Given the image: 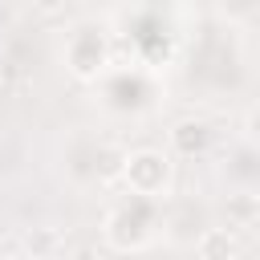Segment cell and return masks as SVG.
Wrapping results in <instances>:
<instances>
[{
    "label": "cell",
    "mask_w": 260,
    "mask_h": 260,
    "mask_svg": "<svg viewBox=\"0 0 260 260\" xmlns=\"http://www.w3.org/2000/svg\"><path fill=\"white\" fill-rule=\"evenodd\" d=\"M223 211H228V223H236V228H252V223H260V195L236 191V195H228Z\"/></svg>",
    "instance_id": "4"
},
{
    "label": "cell",
    "mask_w": 260,
    "mask_h": 260,
    "mask_svg": "<svg viewBox=\"0 0 260 260\" xmlns=\"http://www.w3.org/2000/svg\"><path fill=\"white\" fill-rule=\"evenodd\" d=\"M207 146H211V126H207V122H199V118H183V122L171 126V150H175V154L195 158V154H203Z\"/></svg>",
    "instance_id": "2"
},
{
    "label": "cell",
    "mask_w": 260,
    "mask_h": 260,
    "mask_svg": "<svg viewBox=\"0 0 260 260\" xmlns=\"http://www.w3.org/2000/svg\"><path fill=\"white\" fill-rule=\"evenodd\" d=\"M122 179H126V187H130L134 195L154 199V195H162L167 183H171V158H167L162 150H134V154L126 158V167H122Z\"/></svg>",
    "instance_id": "1"
},
{
    "label": "cell",
    "mask_w": 260,
    "mask_h": 260,
    "mask_svg": "<svg viewBox=\"0 0 260 260\" xmlns=\"http://www.w3.org/2000/svg\"><path fill=\"white\" fill-rule=\"evenodd\" d=\"M24 252H32V256H49V252H57V236H53L49 228H41L37 236L24 240Z\"/></svg>",
    "instance_id": "5"
},
{
    "label": "cell",
    "mask_w": 260,
    "mask_h": 260,
    "mask_svg": "<svg viewBox=\"0 0 260 260\" xmlns=\"http://www.w3.org/2000/svg\"><path fill=\"white\" fill-rule=\"evenodd\" d=\"M244 134H248V142H256V146H260V106H256V110H248V118H244Z\"/></svg>",
    "instance_id": "6"
},
{
    "label": "cell",
    "mask_w": 260,
    "mask_h": 260,
    "mask_svg": "<svg viewBox=\"0 0 260 260\" xmlns=\"http://www.w3.org/2000/svg\"><path fill=\"white\" fill-rule=\"evenodd\" d=\"M195 256L203 260H228V256H240V244L228 228H207L199 240H195Z\"/></svg>",
    "instance_id": "3"
},
{
    "label": "cell",
    "mask_w": 260,
    "mask_h": 260,
    "mask_svg": "<svg viewBox=\"0 0 260 260\" xmlns=\"http://www.w3.org/2000/svg\"><path fill=\"white\" fill-rule=\"evenodd\" d=\"M32 4H37L41 12H49V16H53V12H61V4H65V0H32Z\"/></svg>",
    "instance_id": "7"
}]
</instances>
